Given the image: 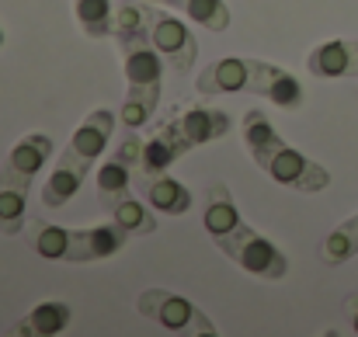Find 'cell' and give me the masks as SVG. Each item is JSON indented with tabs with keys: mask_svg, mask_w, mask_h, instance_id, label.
I'll return each instance as SVG.
<instances>
[{
	"mask_svg": "<svg viewBox=\"0 0 358 337\" xmlns=\"http://www.w3.org/2000/svg\"><path fill=\"white\" fill-rule=\"evenodd\" d=\"M112 38L122 52V70H125V98L119 105V122L129 129L146 125L157 105H160V73L164 59L150 38L146 28V3L125 0L112 14Z\"/></svg>",
	"mask_w": 358,
	"mask_h": 337,
	"instance_id": "cell-1",
	"label": "cell"
},
{
	"mask_svg": "<svg viewBox=\"0 0 358 337\" xmlns=\"http://www.w3.org/2000/svg\"><path fill=\"white\" fill-rule=\"evenodd\" d=\"M202 223L209 229L213 243L237 264L247 275L264 278V282H282L289 275V257L254 226L243 223L237 202L223 181H213L206 192V213Z\"/></svg>",
	"mask_w": 358,
	"mask_h": 337,
	"instance_id": "cell-2",
	"label": "cell"
},
{
	"mask_svg": "<svg viewBox=\"0 0 358 337\" xmlns=\"http://www.w3.org/2000/svg\"><path fill=\"white\" fill-rule=\"evenodd\" d=\"M195 91H199V98L257 94L285 112L303 108V98H306L299 77H292L289 70H282L268 59H250V56H230V59H216V63L202 66V73L195 77Z\"/></svg>",
	"mask_w": 358,
	"mask_h": 337,
	"instance_id": "cell-3",
	"label": "cell"
},
{
	"mask_svg": "<svg viewBox=\"0 0 358 337\" xmlns=\"http://www.w3.org/2000/svg\"><path fill=\"white\" fill-rule=\"evenodd\" d=\"M240 132H243V143H247L250 160H254L275 185L292 188V192H303V195L324 192V188L331 185L327 167H320L317 160H310V157L299 153L296 146H289V143L275 132L268 112H261V108L243 112Z\"/></svg>",
	"mask_w": 358,
	"mask_h": 337,
	"instance_id": "cell-4",
	"label": "cell"
},
{
	"mask_svg": "<svg viewBox=\"0 0 358 337\" xmlns=\"http://www.w3.org/2000/svg\"><path fill=\"white\" fill-rule=\"evenodd\" d=\"M115 132V115L108 108H98L91 112L80 125L77 132L70 136V143L63 146L49 181L42 185V206L45 209H63L73 202V195L84 188L91 167L101 160V153L108 150V139Z\"/></svg>",
	"mask_w": 358,
	"mask_h": 337,
	"instance_id": "cell-5",
	"label": "cell"
},
{
	"mask_svg": "<svg viewBox=\"0 0 358 337\" xmlns=\"http://www.w3.org/2000/svg\"><path fill=\"white\" fill-rule=\"evenodd\" d=\"M24 240L45 261L94 264V261H105V257L119 254L122 247L129 243V229L119 220H108V223L91 226V229H66V226H52L42 216H28Z\"/></svg>",
	"mask_w": 358,
	"mask_h": 337,
	"instance_id": "cell-6",
	"label": "cell"
},
{
	"mask_svg": "<svg viewBox=\"0 0 358 337\" xmlns=\"http://www.w3.org/2000/svg\"><path fill=\"white\" fill-rule=\"evenodd\" d=\"M52 157V139L45 132H31L14 143L0 167V233L3 236H21L28 223V192L35 174L45 167Z\"/></svg>",
	"mask_w": 358,
	"mask_h": 337,
	"instance_id": "cell-7",
	"label": "cell"
},
{
	"mask_svg": "<svg viewBox=\"0 0 358 337\" xmlns=\"http://www.w3.org/2000/svg\"><path fill=\"white\" fill-rule=\"evenodd\" d=\"M136 310L143 320H153L160 331L167 334H185V337H216L220 327L185 296L167 292V289H146L136 296Z\"/></svg>",
	"mask_w": 358,
	"mask_h": 337,
	"instance_id": "cell-8",
	"label": "cell"
},
{
	"mask_svg": "<svg viewBox=\"0 0 358 337\" xmlns=\"http://www.w3.org/2000/svg\"><path fill=\"white\" fill-rule=\"evenodd\" d=\"M139 150H143V139L136 136V129H129V136L108 153V160L98 167L94 185H98V206H101V213L112 216L125 199H132V174H136V164H139Z\"/></svg>",
	"mask_w": 358,
	"mask_h": 337,
	"instance_id": "cell-9",
	"label": "cell"
},
{
	"mask_svg": "<svg viewBox=\"0 0 358 337\" xmlns=\"http://www.w3.org/2000/svg\"><path fill=\"white\" fill-rule=\"evenodd\" d=\"M146 28H150V38L160 52V59L174 70V73H188L199 59V42H195V31L178 21L174 14L167 10H157V7H146Z\"/></svg>",
	"mask_w": 358,
	"mask_h": 337,
	"instance_id": "cell-10",
	"label": "cell"
},
{
	"mask_svg": "<svg viewBox=\"0 0 358 337\" xmlns=\"http://www.w3.org/2000/svg\"><path fill=\"white\" fill-rule=\"evenodd\" d=\"M188 150H192V146H188V143H185V136L178 132L174 118H171V115H164V118L153 125V132L146 136L143 150H139V164H136L132 181H136V178L167 174V171H171V164H174V160H181Z\"/></svg>",
	"mask_w": 358,
	"mask_h": 337,
	"instance_id": "cell-11",
	"label": "cell"
},
{
	"mask_svg": "<svg viewBox=\"0 0 358 337\" xmlns=\"http://www.w3.org/2000/svg\"><path fill=\"white\" fill-rule=\"evenodd\" d=\"M167 115L174 118L178 132L185 136V143L192 150L206 146V143H216L234 129V118L223 108H213V105H174Z\"/></svg>",
	"mask_w": 358,
	"mask_h": 337,
	"instance_id": "cell-12",
	"label": "cell"
},
{
	"mask_svg": "<svg viewBox=\"0 0 358 337\" xmlns=\"http://www.w3.org/2000/svg\"><path fill=\"white\" fill-rule=\"evenodd\" d=\"M310 77L320 80H341V77H358V38H331L310 49L306 56Z\"/></svg>",
	"mask_w": 358,
	"mask_h": 337,
	"instance_id": "cell-13",
	"label": "cell"
},
{
	"mask_svg": "<svg viewBox=\"0 0 358 337\" xmlns=\"http://www.w3.org/2000/svg\"><path fill=\"white\" fill-rule=\"evenodd\" d=\"M136 188H139V195L150 202V209H157V213H167V216H185L188 209H192V192L181 185V181H174L171 174H153V178H136L132 181Z\"/></svg>",
	"mask_w": 358,
	"mask_h": 337,
	"instance_id": "cell-14",
	"label": "cell"
},
{
	"mask_svg": "<svg viewBox=\"0 0 358 337\" xmlns=\"http://www.w3.org/2000/svg\"><path fill=\"white\" fill-rule=\"evenodd\" d=\"M146 3H164V7H174L178 14H185L188 21L209 28V31H227L234 14L223 0H146Z\"/></svg>",
	"mask_w": 358,
	"mask_h": 337,
	"instance_id": "cell-15",
	"label": "cell"
},
{
	"mask_svg": "<svg viewBox=\"0 0 358 337\" xmlns=\"http://www.w3.org/2000/svg\"><path fill=\"white\" fill-rule=\"evenodd\" d=\"M70 306L59 303V299H49V303H38L17 327L14 334H35V337H52V334H63L70 327Z\"/></svg>",
	"mask_w": 358,
	"mask_h": 337,
	"instance_id": "cell-16",
	"label": "cell"
},
{
	"mask_svg": "<svg viewBox=\"0 0 358 337\" xmlns=\"http://www.w3.org/2000/svg\"><path fill=\"white\" fill-rule=\"evenodd\" d=\"M358 254V213L352 220H345L341 226H334L320 247V257L324 264H345Z\"/></svg>",
	"mask_w": 358,
	"mask_h": 337,
	"instance_id": "cell-17",
	"label": "cell"
},
{
	"mask_svg": "<svg viewBox=\"0 0 358 337\" xmlns=\"http://www.w3.org/2000/svg\"><path fill=\"white\" fill-rule=\"evenodd\" d=\"M73 10H77V21L84 28L87 38H108L112 35V0H73Z\"/></svg>",
	"mask_w": 358,
	"mask_h": 337,
	"instance_id": "cell-18",
	"label": "cell"
},
{
	"mask_svg": "<svg viewBox=\"0 0 358 337\" xmlns=\"http://www.w3.org/2000/svg\"><path fill=\"white\" fill-rule=\"evenodd\" d=\"M112 220H119L129 233H153V229H157V216H153L146 206H139L136 199H125L119 209L112 213Z\"/></svg>",
	"mask_w": 358,
	"mask_h": 337,
	"instance_id": "cell-19",
	"label": "cell"
},
{
	"mask_svg": "<svg viewBox=\"0 0 358 337\" xmlns=\"http://www.w3.org/2000/svg\"><path fill=\"white\" fill-rule=\"evenodd\" d=\"M341 313H345V331H352V334H358V292H352V296L345 299Z\"/></svg>",
	"mask_w": 358,
	"mask_h": 337,
	"instance_id": "cell-20",
	"label": "cell"
},
{
	"mask_svg": "<svg viewBox=\"0 0 358 337\" xmlns=\"http://www.w3.org/2000/svg\"><path fill=\"white\" fill-rule=\"evenodd\" d=\"M0 45H3V28H0Z\"/></svg>",
	"mask_w": 358,
	"mask_h": 337,
	"instance_id": "cell-21",
	"label": "cell"
}]
</instances>
